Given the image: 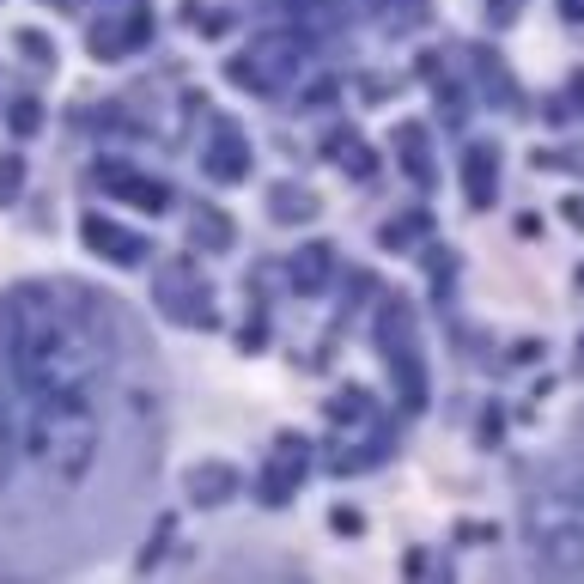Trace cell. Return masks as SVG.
I'll list each match as a JSON object with an SVG mask.
<instances>
[{
	"label": "cell",
	"mask_w": 584,
	"mask_h": 584,
	"mask_svg": "<svg viewBox=\"0 0 584 584\" xmlns=\"http://www.w3.org/2000/svg\"><path fill=\"white\" fill-rule=\"evenodd\" d=\"M378 341H384V365L396 372L402 408H420L426 402V365H420V341H414V311L390 299L384 317H378Z\"/></svg>",
	"instance_id": "obj_1"
},
{
	"label": "cell",
	"mask_w": 584,
	"mask_h": 584,
	"mask_svg": "<svg viewBox=\"0 0 584 584\" xmlns=\"http://www.w3.org/2000/svg\"><path fill=\"white\" fill-rule=\"evenodd\" d=\"M299 43H280V37H268V43H256L250 55H238V61H226V80L232 86H250V92H262V98H274V92H286L292 80H299Z\"/></svg>",
	"instance_id": "obj_2"
},
{
	"label": "cell",
	"mask_w": 584,
	"mask_h": 584,
	"mask_svg": "<svg viewBox=\"0 0 584 584\" xmlns=\"http://www.w3.org/2000/svg\"><path fill=\"white\" fill-rule=\"evenodd\" d=\"M159 311H165L171 323H201V329H213V286L195 274L189 256H171V262L159 268Z\"/></svg>",
	"instance_id": "obj_3"
},
{
	"label": "cell",
	"mask_w": 584,
	"mask_h": 584,
	"mask_svg": "<svg viewBox=\"0 0 584 584\" xmlns=\"http://www.w3.org/2000/svg\"><path fill=\"white\" fill-rule=\"evenodd\" d=\"M80 238H86L104 262H116V268H140L146 256H153V244H146L140 232H128V226H116L110 213H86V219H80Z\"/></svg>",
	"instance_id": "obj_4"
},
{
	"label": "cell",
	"mask_w": 584,
	"mask_h": 584,
	"mask_svg": "<svg viewBox=\"0 0 584 584\" xmlns=\"http://www.w3.org/2000/svg\"><path fill=\"white\" fill-rule=\"evenodd\" d=\"M305 463H311L305 438H280L274 457H268V469H262V499H268V505H286L292 487H299V475H305Z\"/></svg>",
	"instance_id": "obj_5"
},
{
	"label": "cell",
	"mask_w": 584,
	"mask_h": 584,
	"mask_svg": "<svg viewBox=\"0 0 584 584\" xmlns=\"http://www.w3.org/2000/svg\"><path fill=\"white\" fill-rule=\"evenodd\" d=\"M98 183H104L116 201L146 207V213H165V207H171V189H165L159 177H140V171H128V165H98Z\"/></svg>",
	"instance_id": "obj_6"
},
{
	"label": "cell",
	"mask_w": 584,
	"mask_h": 584,
	"mask_svg": "<svg viewBox=\"0 0 584 584\" xmlns=\"http://www.w3.org/2000/svg\"><path fill=\"white\" fill-rule=\"evenodd\" d=\"M13 463H19V384H13L7 341H0V487L13 481Z\"/></svg>",
	"instance_id": "obj_7"
},
{
	"label": "cell",
	"mask_w": 584,
	"mask_h": 584,
	"mask_svg": "<svg viewBox=\"0 0 584 584\" xmlns=\"http://www.w3.org/2000/svg\"><path fill=\"white\" fill-rule=\"evenodd\" d=\"M201 171H207L213 183H244V177H250V140H244L232 122H219L207 159H201Z\"/></svg>",
	"instance_id": "obj_8"
},
{
	"label": "cell",
	"mask_w": 584,
	"mask_h": 584,
	"mask_svg": "<svg viewBox=\"0 0 584 584\" xmlns=\"http://www.w3.org/2000/svg\"><path fill=\"white\" fill-rule=\"evenodd\" d=\"M153 37V19H146V7H128V19H110V25H92V55L98 61H122L134 43Z\"/></svg>",
	"instance_id": "obj_9"
},
{
	"label": "cell",
	"mask_w": 584,
	"mask_h": 584,
	"mask_svg": "<svg viewBox=\"0 0 584 584\" xmlns=\"http://www.w3.org/2000/svg\"><path fill=\"white\" fill-rule=\"evenodd\" d=\"M335 274V250L329 244H305L299 256H292V292H305V299H317V292L329 286Z\"/></svg>",
	"instance_id": "obj_10"
},
{
	"label": "cell",
	"mask_w": 584,
	"mask_h": 584,
	"mask_svg": "<svg viewBox=\"0 0 584 584\" xmlns=\"http://www.w3.org/2000/svg\"><path fill=\"white\" fill-rule=\"evenodd\" d=\"M232 219L226 213H219L213 201H195V213H189V244L195 250H232Z\"/></svg>",
	"instance_id": "obj_11"
},
{
	"label": "cell",
	"mask_w": 584,
	"mask_h": 584,
	"mask_svg": "<svg viewBox=\"0 0 584 584\" xmlns=\"http://www.w3.org/2000/svg\"><path fill=\"white\" fill-rule=\"evenodd\" d=\"M189 493H195L201 505H226V499L238 493V469H232V463H195V469H189Z\"/></svg>",
	"instance_id": "obj_12"
},
{
	"label": "cell",
	"mask_w": 584,
	"mask_h": 584,
	"mask_svg": "<svg viewBox=\"0 0 584 584\" xmlns=\"http://www.w3.org/2000/svg\"><path fill=\"white\" fill-rule=\"evenodd\" d=\"M493 177H499L493 146H475L469 165H463V183H469V201H475V207H487V201H493Z\"/></svg>",
	"instance_id": "obj_13"
},
{
	"label": "cell",
	"mask_w": 584,
	"mask_h": 584,
	"mask_svg": "<svg viewBox=\"0 0 584 584\" xmlns=\"http://www.w3.org/2000/svg\"><path fill=\"white\" fill-rule=\"evenodd\" d=\"M396 146H402V171H408L414 183H432V165H426V128H420V122L396 128Z\"/></svg>",
	"instance_id": "obj_14"
},
{
	"label": "cell",
	"mask_w": 584,
	"mask_h": 584,
	"mask_svg": "<svg viewBox=\"0 0 584 584\" xmlns=\"http://www.w3.org/2000/svg\"><path fill=\"white\" fill-rule=\"evenodd\" d=\"M323 153H329L335 165H347L353 177H372V153H365V146H359V134H347V128L323 140Z\"/></svg>",
	"instance_id": "obj_15"
},
{
	"label": "cell",
	"mask_w": 584,
	"mask_h": 584,
	"mask_svg": "<svg viewBox=\"0 0 584 584\" xmlns=\"http://www.w3.org/2000/svg\"><path fill=\"white\" fill-rule=\"evenodd\" d=\"M268 201H274V219H311V213H317V201H311L305 189H292V183H280Z\"/></svg>",
	"instance_id": "obj_16"
},
{
	"label": "cell",
	"mask_w": 584,
	"mask_h": 584,
	"mask_svg": "<svg viewBox=\"0 0 584 584\" xmlns=\"http://www.w3.org/2000/svg\"><path fill=\"white\" fill-rule=\"evenodd\" d=\"M359 414H372V402H365V390L353 384V390H341L335 402H329V420H359Z\"/></svg>",
	"instance_id": "obj_17"
},
{
	"label": "cell",
	"mask_w": 584,
	"mask_h": 584,
	"mask_svg": "<svg viewBox=\"0 0 584 584\" xmlns=\"http://www.w3.org/2000/svg\"><path fill=\"white\" fill-rule=\"evenodd\" d=\"M7 128H13V134H37V128H43V110H37V98H19V104L7 110Z\"/></svg>",
	"instance_id": "obj_18"
},
{
	"label": "cell",
	"mask_w": 584,
	"mask_h": 584,
	"mask_svg": "<svg viewBox=\"0 0 584 584\" xmlns=\"http://www.w3.org/2000/svg\"><path fill=\"white\" fill-rule=\"evenodd\" d=\"M19 183H25V159H19V153H7V159H0V201H13V195H19Z\"/></svg>",
	"instance_id": "obj_19"
},
{
	"label": "cell",
	"mask_w": 584,
	"mask_h": 584,
	"mask_svg": "<svg viewBox=\"0 0 584 584\" xmlns=\"http://www.w3.org/2000/svg\"><path fill=\"white\" fill-rule=\"evenodd\" d=\"M19 49H25L31 61H55V43H49L43 31H19Z\"/></svg>",
	"instance_id": "obj_20"
},
{
	"label": "cell",
	"mask_w": 584,
	"mask_h": 584,
	"mask_svg": "<svg viewBox=\"0 0 584 584\" xmlns=\"http://www.w3.org/2000/svg\"><path fill=\"white\" fill-rule=\"evenodd\" d=\"M414 232H426L420 213H414V219H396V226H384V244H402V238H414Z\"/></svg>",
	"instance_id": "obj_21"
},
{
	"label": "cell",
	"mask_w": 584,
	"mask_h": 584,
	"mask_svg": "<svg viewBox=\"0 0 584 584\" xmlns=\"http://www.w3.org/2000/svg\"><path fill=\"white\" fill-rule=\"evenodd\" d=\"M493 19L505 25V19H518V0H493Z\"/></svg>",
	"instance_id": "obj_22"
},
{
	"label": "cell",
	"mask_w": 584,
	"mask_h": 584,
	"mask_svg": "<svg viewBox=\"0 0 584 584\" xmlns=\"http://www.w3.org/2000/svg\"><path fill=\"white\" fill-rule=\"evenodd\" d=\"M566 219H572V226H584V207H578V201H572V207H566Z\"/></svg>",
	"instance_id": "obj_23"
},
{
	"label": "cell",
	"mask_w": 584,
	"mask_h": 584,
	"mask_svg": "<svg viewBox=\"0 0 584 584\" xmlns=\"http://www.w3.org/2000/svg\"><path fill=\"white\" fill-rule=\"evenodd\" d=\"M578 365H584V353H578Z\"/></svg>",
	"instance_id": "obj_24"
}]
</instances>
